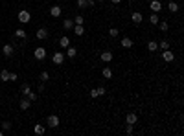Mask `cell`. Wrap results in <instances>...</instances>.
I'll list each match as a JSON object with an SVG mask.
<instances>
[{
    "label": "cell",
    "instance_id": "e575fe53",
    "mask_svg": "<svg viewBox=\"0 0 184 136\" xmlns=\"http://www.w3.org/2000/svg\"><path fill=\"white\" fill-rule=\"evenodd\" d=\"M90 98H99V96H98V90H96V88H92V90H90Z\"/></svg>",
    "mask_w": 184,
    "mask_h": 136
},
{
    "label": "cell",
    "instance_id": "8992f818",
    "mask_svg": "<svg viewBox=\"0 0 184 136\" xmlns=\"http://www.w3.org/2000/svg\"><path fill=\"white\" fill-rule=\"evenodd\" d=\"M35 37L39 39V41H44V39H48V29H46V28H39L37 33H35Z\"/></svg>",
    "mask_w": 184,
    "mask_h": 136
},
{
    "label": "cell",
    "instance_id": "f35d334b",
    "mask_svg": "<svg viewBox=\"0 0 184 136\" xmlns=\"http://www.w3.org/2000/svg\"><path fill=\"white\" fill-rule=\"evenodd\" d=\"M111 2H112V4H120L122 0H111Z\"/></svg>",
    "mask_w": 184,
    "mask_h": 136
},
{
    "label": "cell",
    "instance_id": "f546056e",
    "mask_svg": "<svg viewBox=\"0 0 184 136\" xmlns=\"http://www.w3.org/2000/svg\"><path fill=\"white\" fill-rule=\"evenodd\" d=\"M157 26H160V29H162V31H168V28H170V26H168V22H164V21H162V22H158Z\"/></svg>",
    "mask_w": 184,
    "mask_h": 136
},
{
    "label": "cell",
    "instance_id": "1f68e13d",
    "mask_svg": "<svg viewBox=\"0 0 184 136\" xmlns=\"http://www.w3.org/2000/svg\"><path fill=\"white\" fill-rule=\"evenodd\" d=\"M48 79H50V74L48 72H42L41 74V81H48Z\"/></svg>",
    "mask_w": 184,
    "mask_h": 136
},
{
    "label": "cell",
    "instance_id": "ab89813d",
    "mask_svg": "<svg viewBox=\"0 0 184 136\" xmlns=\"http://www.w3.org/2000/svg\"><path fill=\"white\" fill-rule=\"evenodd\" d=\"M98 2H105V0H98Z\"/></svg>",
    "mask_w": 184,
    "mask_h": 136
},
{
    "label": "cell",
    "instance_id": "6da1fadb",
    "mask_svg": "<svg viewBox=\"0 0 184 136\" xmlns=\"http://www.w3.org/2000/svg\"><path fill=\"white\" fill-rule=\"evenodd\" d=\"M33 57L39 59V61H44V59H46V48H42V46L35 48L33 50Z\"/></svg>",
    "mask_w": 184,
    "mask_h": 136
},
{
    "label": "cell",
    "instance_id": "f1b7e54d",
    "mask_svg": "<svg viewBox=\"0 0 184 136\" xmlns=\"http://www.w3.org/2000/svg\"><path fill=\"white\" fill-rule=\"evenodd\" d=\"M109 35H111V37H118V35H120V31H118L116 28H111V29H109Z\"/></svg>",
    "mask_w": 184,
    "mask_h": 136
},
{
    "label": "cell",
    "instance_id": "603a6c76",
    "mask_svg": "<svg viewBox=\"0 0 184 136\" xmlns=\"http://www.w3.org/2000/svg\"><path fill=\"white\" fill-rule=\"evenodd\" d=\"M149 22H151L153 26H157V24H158V15H157V13H153L151 17H149Z\"/></svg>",
    "mask_w": 184,
    "mask_h": 136
},
{
    "label": "cell",
    "instance_id": "4fadbf2b",
    "mask_svg": "<svg viewBox=\"0 0 184 136\" xmlns=\"http://www.w3.org/2000/svg\"><path fill=\"white\" fill-rule=\"evenodd\" d=\"M76 55H77V50L74 48V46H68V48H66V57H68V59H74Z\"/></svg>",
    "mask_w": 184,
    "mask_h": 136
},
{
    "label": "cell",
    "instance_id": "cb8c5ba5",
    "mask_svg": "<svg viewBox=\"0 0 184 136\" xmlns=\"http://www.w3.org/2000/svg\"><path fill=\"white\" fill-rule=\"evenodd\" d=\"M21 90H22V94H24V96H28V92H29L31 88H29V85H28V83H24L22 87H21Z\"/></svg>",
    "mask_w": 184,
    "mask_h": 136
},
{
    "label": "cell",
    "instance_id": "83f0119b",
    "mask_svg": "<svg viewBox=\"0 0 184 136\" xmlns=\"http://www.w3.org/2000/svg\"><path fill=\"white\" fill-rule=\"evenodd\" d=\"M74 24H85V18H83L81 15H77V17L74 18Z\"/></svg>",
    "mask_w": 184,
    "mask_h": 136
},
{
    "label": "cell",
    "instance_id": "ba28073f",
    "mask_svg": "<svg viewBox=\"0 0 184 136\" xmlns=\"http://www.w3.org/2000/svg\"><path fill=\"white\" fill-rule=\"evenodd\" d=\"M52 61H53V64H63V61H64V53L55 52V53H53V57H52Z\"/></svg>",
    "mask_w": 184,
    "mask_h": 136
},
{
    "label": "cell",
    "instance_id": "484cf974",
    "mask_svg": "<svg viewBox=\"0 0 184 136\" xmlns=\"http://www.w3.org/2000/svg\"><path fill=\"white\" fill-rule=\"evenodd\" d=\"M37 98H39V96H37V94H33L31 90L28 92V99H29V101H37Z\"/></svg>",
    "mask_w": 184,
    "mask_h": 136
},
{
    "label": "cell",
    "instance_id": "4dcf8cb0",
    "mask_svg": "<svg viewBox=\"0 0 184 136\" xmlns=\"http://www.w3.org/2000/svg\"><path fill=\"white\" fill-rule=\"evenodd\" d=\"M158 48H160V50H168V48H170V42H168V41H162L160 44H158Z\"/></svg>",
    "mask_w": 184,
    "mask_h": 136
},
{
    "label": "cell",
    "instance_id": "d590c367",
    "mask_svg": "<svg viewBox=\"0 0 184 136\" xmlns=\"http://www.w3.org/2000/svg\"><path fill=\"white\" fill-rule=\"evenodd\" d=\"M15 79H17V74H15V72H9V81H15Z\"/></svg>",
    "mask_w": 184,
    "mask_h": 136
},
{
    "label": "cell",
    "instance_id": "4316f807",
    "mask_svg": "<svg viewBox=\"0 0 184 136\" xmlns=\"http://www.w3.org/2000/svg\"><path fill=\"white\" fill-rule=\"evenodd\" d=\"M76 4H77V8H79V9H85V8H87V0H77Z\"/></svg>",
    "mask_w": 184,
    "mask_h": 136
},
{
    "label": "cell",
    "instance_id": "7a4b0ae2",
    "mask_svg": "<svg viewBox=\"0 0 184 136\" xmlns=\"http://www.w3.org/2000/svg\"><path fill=\"white\" fill-rule=\"evenodd\" d=\"M162 8H164V6H162L160 0H151V2H149V9H151L153 13H160Z\"/></svg>",
    "mask_w": 184,
    "mask_h": 136
},
{
    "label": "cell",
    "instance_id": "9c48e42d",
    "mask_svg": "<svg viewBox=\"0 0 184 136\" xmlns=\"http://www.w3.org/2000/svg\"><path fill=\"white\" fill-rule=\"evenodd\" d=\"M61 13H63V9H61V6H52V8H50V15H52L53 18L61 17Z\"/></svg>",
    "mask_w": 184,
    "mask_h": 136
},
{
    "label": "cell",
    "instance_id": "e0dca14e",
    "mask_svg": "<svg viewBox=\"0 0 184 136\" xmlns=\"http://www.w3.org/2000/svg\"><path fill=\"white\" fill-rule=\"evenodd\" d=\"M122 46H123V48H131V46H133V39L123 37V39H122Z\"/></svg>",
    "mask_w": 184,
    "mask_h": 136
},
{
    "label": "cell",
    "instance_id": "9a60e30c",
    "mask_svg": "<svg viewBox=\"0 0 184 136\" xmlns=\"http://www.w3.org/2000/svg\"><path fill=\"white\" fill-rule=\"evenodd\" d=\"M44 131H46V129H44V125H41V123H37L35 127H33V133L39 134V136H42V134H44Z\"/></svg>",
    "mask_w": 184,
    "mask_h": 136
},
{
    "label": "cell",
    "instance_id": "44dd1931",
    "mask_svg": "<svg viewBox=\"0 0 184 136\" xmlns=\"http://www.w3.org/2000/svg\"><path fill=\"white\" fill-rule=\"evenodd\" d=\"M101 75H103L105 79H111V77H112V70H111V68H103V70H101Z\"/></svg>",
    "mask_w": 184,
    "mask_h": 136
},
{
    "label": "cell",
    "instance_id": "277c9868",
    "mask_svg": "<svg viewBox=\"0 0 184 136\" xmlns=\"http://www.w3.org/2000/svg\"><path fill=\"white\" fill-rule=\"evenodd\" d=\"M46 125L50 129H55V127H59V118L55 114H52V116H48V120H46Z\"/></svg>",
    "mask_w": 184,
    "mask_h": 136
},
{
    "label": "cell",
    "instance_id": "ac0fdd59",
    "mask_svg": "<svg viewBox=\"0 0 184 136\" xmlns=\"http://www.w3.org/2000/svg\"><path fill=\"white\" fill-rule=\"evenodd\" d=\"M168 9H170L171 13H177V11H179V4H177V2H173V0H171V2L168 4Z\"/></svg>",
    "mask_w": 184,
    "mask_h": 136
},
{
    "label": "cell",
    "instance_id": "52a82bcc",
    "mask_svg": "<svg viewBox=\"0 0 184 136\" xmlns=\"http://www.w3.org/2000/svg\"><path fill=\"white\" fill-rule=\"evenodd\" d=\"M136 122H138V116H136L135 112H129V114L125 116V123H127V125H135Z\"/></svg>",
    "mask_w": 184,
    "mask_h": 136
},
{
    "label": "cell",
    "instance_id": "d6a6232c",
    "mask_svg": "<svg viewBox=\"0 0 184 136\" xmlns=\"http://www.w3.org/2000/svg\"><path fill=\"white\" fill-rule=\"evenodd\" d=\"M2 129L4 131H9V129H11V123H9V122H2Z\"/></svg>",
    "mask_w": 184,
    "mask_h": 136
},
{
    "label": "cell",
    "instance_id": "5b68a950",
    "mask_svg": "<svg viewBox=\"0 0 184 136\" xmlns=\"http://www.w3.org/2000/svg\"><path fill=\"white\" fill-rule=\"evenodd\" d=\"M162 59H164L166 63H171L173 59H175V53H173L170 48H168V50H162Z\"/></svg>",
    "mask_w": 184,
    "mask_h": 136
},
{
    "label": "cell",
    "instance_id": "5bb4252c",
    "mask_svg": "<svg viewBox=\"0 0 184 136\" xmlns=\"http://www.w3.org/2000/svg\"><path fill=\"white\" fill-rule=\"evenodd\" d=\"M59 46H61V48H68V46H70V39H68L66 35L61 37V39H59Z\"/></svg>",
    "mask_w": 184,
    "mask_h": 136
},
{
    "label": "cell",
    "instance_id": "d6986e66",
    "mask_svg": "<svg viewBox=\"0 0 184 136\" xmlns=\"http://www.w3.org/2000/svg\"><path fill=\"white\" fill-rule=\"evenodd\" d=\"M29 107H31V101H29V99H26V98H24L22 101H21V109H22V110H28Z\"/></svg>",
    "mask_w": 184,
    "mask_h": 136
},
{
    "label": "cell",
    "instance_id": "836d02e7",
    "mask_svg": "<svg viewBox=\"0 0 184 136\" xmlns=\"http://www.w3.org/2000/svg\"><path fill=\"white\" fill-rule=\"evenodd\" d=\"M96 90H98V96H103V94H105V87H98Z\"/></svg>",
    "mask_w": 184,
    "mask_h": 136
},
{
    "label": "cell",
    "instance_id": "74e56055",
    "mask_svg": "<svg viewBox=\"0 0 184 136\" xmlns=\"http://www.w3.org/2000/svg\"><path fill=\"white\" fill-rule=\"evenodd\" d=\"M125 133H127V134H133V125H127V129H125Z\"/></svg>",
    "mask_w": 184,
    "mask_h": 136
},
{
    "label": "cell",
    "instance_id": "2e32d148",
    "mask_svg": "<svg viewBox=\"0 0 184 136\" xmlns=\"http://www.w3.org/2000/svg\"><path fill=\"white\" fill-rule=\"evenodd\" d=\"M147 50H149V52H157V50H158V42L157 41H149L147 42Z\"/></svg>",
    "mask_w": 184,
    "mask_h": 136
},
{
    "label": "cell",
    "instance_id": "7402d4cb",
    "mask_svg": "<svg viewBox=\"0 0 184 136\" xmlns=\"http://www.w3.org/2000/svg\"><path fill=\"white\" fill-rule=\"evenodd\" d=\"M63 28H64V29H72V28H74V21H70V18L63 21Z\"/></svg>",
    "mask_w": 184,
    "mask_h": 136
},
{
    "label": "cell",
    "instance_id": "8d00e7d4",
    "mask_svg": "<svg viewBox=\"0 0 184 136\" xmlns=\"http://www.w3.org/2000/svg\"><path fill=\"white\" fill-rule=\"evenodd\" d=\"M94 4H96V0H87V8H94Z\"/></svg>",
    "mask_w": 184,
    "mask_h": 136
},
{
    "label": "cell",
    "instance_id": "d4e9b609",
    "mask_svg": "<svg viewBox=\"0 0 184 136\" xmlns=\"http://www.w3.org/2000/svg\"><path fill=\"white\" fill-rule=\"evenodd\" d=\"M15 37L24 39V37H26V31H24V29H17V31H15Z\"/></svg>",
    "mask_w": 184,
    "mask_h": 136
},
{
    "label": "cell",
    "instance_id": "3957f363",
    "mask_svg": "<svg viewBox=\"0 0 184 136\" xmlns=\"http://www.w3.org/2000/svg\"><path fill=\"white\" fill-rule=\"evenodd\" d=\"M29 21H31V13H29V11H26V9H22V11L18 13V22L28 24Z\"/></svg>",
    "mask_w": 184,
    "mask_h": 136
},
{
    "label": "cell",
    "instance_id": "30bf717a",
    "mask_svg": "<svg viewBox=\"0 0 184 136\" xmlns=\"http://www.w3.org/2000/svg\"><path fill=\"white\" fill-rule=\"evenodd\" d=\"M99 59H101L103 63H111V61H112V52H101Z\"/></svg>",
    "mask_w": 184,
    "mask_h": 136
},
{
    "label": "cell",
    "instance_id": "7c38bea8",
    "mask_svg": "<svg viewBox=\"0 0 184 136\" xmlns=\"http://www.w3.org/2000/svg\"><path fill=\"white\" fill-rule=\"evenodd\" d=\"M2 53L6 55V57H11V55H13V46H11V44H6V46L2 48Z\"/></svg>",
    "mask_w": 184,
    "mask_h": 136
},
{
    "label": "cell",
    "instance_id": "ffe728a7",
    "mask_svg": "<svg viewBox=\"0 0 184 136\" xmlns=\"http://www.w3.org/2000/svg\"><path fill=\"white\" fill-rule=\"evenodd\" d=\"M0 81H4V83L9 81V72L8 70H2V72H0Z\"/></svg>",
    "mask_w": 184,
    "mask_h": 136
},
{
    "label": "cell",
    "instance_id": "8fae6325",
    "mask_svg": "<svg viewBox=\"0 0 184 136\" xmlns=\"http://www.w3.org/2000/svg\"><path fill=\"white\" fill-rule=\"evenodd\" d=\"M131 21L135 22V24H140V22L144 21V15H142V13H138V11H135V13L131 15Z\"/></svg>",
    "mask_w": 184,
    "mask_h": 136
}]
</instances>
